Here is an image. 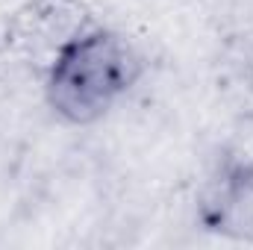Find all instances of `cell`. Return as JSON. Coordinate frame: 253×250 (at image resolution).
Returning <instances> with one entry per match:
<instances>
[{
    "label": "cell",
    "mask_w": 253,
    "mask_h": 250,
    "mask_svg": "<svg viewBox=\"0 0 253 250\" xmlns=\"http://www.w3.org/2000/svg\"><path fill=\"white\" fill-rule=\"evenodd\" d=\"M141 53L115 30H83L56 50L47 68V103L68 124L100 121L141 80Z\"/></svg>",
    "instance_id": "6da1fadb"
},
{
    "label": "cell",
    "mask_w": 253,
    "mask_h": 250,
    "mask_svg": "<svg viewBox=\"0 0 253 250\" xmlns=\"http://www.w3.org/2000/svg\"><path fill=\"white\" fill-rule=\"evenodd\" d=\"M197 218L206 230L253 242V159H227L197 197Z\"/></svg>",
    "instance_id": "7a4b0ae2"
},
{
    "label": "cell",
    "mask_w": 253,
    "mask_h": 250,
    "mask_svg": "<svg viewBox=\"0 0 253 250\" xmlns=\"http://www.w3.org/2000/svg\"><path fill=\"white\" fill-rule=\"evenodd\" d=\"M83 30H85L83 3H77V0H33L12 21L9 39L33 56L42 50H50L56 56V50L65 42H71Z\"/></svg>",
    "instance_id": "3957f363"
}]
</instances>
